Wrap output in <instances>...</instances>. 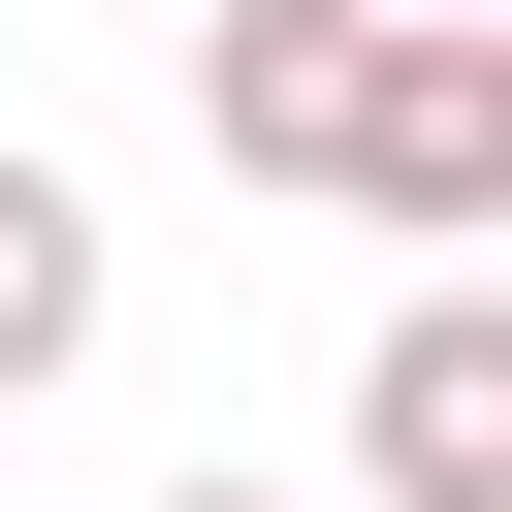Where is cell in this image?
I'll use <instances>...</instances> for the list:
<instances>
[{"label":"cell","instance_id":"obj_1","mask_svg":"<svg viewBox=\"0 0 512 512\" xmlns=\"http://www.w3.org/2000/svg\"><path fill=\"white\" fill-rule=\"evenodd\" d=\"M352 224H416V256L512 224V0H448V32L352 64Z\"/></svg>","mask_w":512,"mask_h":512},{"label":"cell","instance_id":"obj_2","mask_svg":"<svg viewBox=\"0 0 512 512\" xmlns=\"http://www.w3.org/2000/svg\"><path fill=\"white\" fill-rule=\"evenodd\" d=\"M352 480H384V512H512V256H448V288L352 352Z\"/></svg>","mask_w":512,"mask_h":512},{"label":"cell","instance_id":"obj_3","mask_svg":"<svg viewBox=\"0 0 512 512\" xmlns=\"http://www.w3.org/2000/svg\"><path fill=\"white\" fill-rule=\"evenodd\" d=\"M352 64H384V0H224V32H192L224 192H352Z\"/></svg>","mask_w":512,"mask_h":512},{"label":"cell","instance_id":"obj_4","mask_svg":"<svg viewBox=\"0 0 512 512\" xmlns=\"http://www.w3.org/2000/svg\"><path fill=\"white\" fill-rule=\"evenodd\" d=\"M32 384H96V192L64 160H0V416Z\"/></svg>","mask_w":512,"mask_h":512},{"label":"cell","instance_id":"obj_5","mask_svg":"<svg viewBox=\"0 0 512 512\" xmlns=\"http://www.w3.org/2000/svg\"><path fill=\"white\" fill-rule=\"evenodd\" d=\"M160 512H256V480H160Z\"/></svg>","mask_w":512,"mask_h":512},{"label":"cell","instance_id":"obj_6","mask_svg":"<svg viewBox=\"0 0 512 512\" xmlns=\"http://www.w3.org/2000/svg\"><path fill=\"white\" fill-rule=\"evenodd\" d=\"M384 32H448V0H384Z\"/></svg>","mask_w":512,"mask_h":512}]
</instances>
